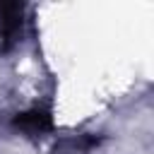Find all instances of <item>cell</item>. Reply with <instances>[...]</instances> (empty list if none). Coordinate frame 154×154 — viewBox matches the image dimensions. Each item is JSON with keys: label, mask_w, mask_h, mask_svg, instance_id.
Returning a JSON list of instances; mask_svg holds the SVG:
<instances>
[{"label": "cell", "mask_w": 154, "mask_h": 154, "mask_svg": "<svg viewBox=\"0 0 154 154\" xmlns=\"http://www.w3.org/2000/svg\"><path fill=\"white\" fill-rule=\"evenodd\" d=\"M14 125L29 135H41L46 130H51V116L48 111H41V108H34V111H26V113H19L14 118Z\"/></svg>", "instance_id": "7a4b0ae2"}, {"label": "cell", "mask_w": 154, "mask_h": 154, "mask_svg": "<svg viewBox=\"0 0 154 154\" xmlns=\"http://www.w3.org/2000/svg\"><path fill=\"white\" fill-rule=\"evenodd\" d=\"M22 12H24V5H19V2H0V36L5 41L2 48H7L14 41V36L19 34Z\"/></svg>", "instance_id": "6da1fadb"}]
</instances>
